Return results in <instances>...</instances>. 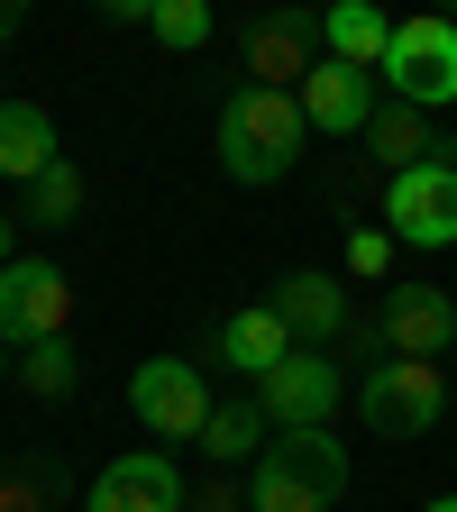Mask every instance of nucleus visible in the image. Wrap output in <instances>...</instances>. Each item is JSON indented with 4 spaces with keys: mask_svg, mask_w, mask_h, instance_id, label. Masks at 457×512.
Instances as JSON below:
<instances>
[{
    "mask_svg": "<svg viewBox=\"0 0 457 512\" xmlns=\"http://www.w3.org/2000/svg\"><path fill=\"white\" fill-rule=\"evenodd\" d=\"M375 320H384V348L394 357H448L457 348V293L448 284H394Z\"/></svg>",
    "mask_w": 457,
    "mask_h": 512,
    "instance_id": "11",
    "label": "nucleus"
},
{
    "mask_svg": "<svg viewBox=\"0 0 457 512\" xmlns=\"http://www.w3.org/2000/svg\"><path fill=\"white\" fill-rule=\"evenodd\" d=\"M439 19H457V0H439Z\"/></svg>",
    "mask_w": 457,
    "mask_h": 512,
    "instance_id": "30",
    "label": "nucleus"
},
{
    "mask_svg": "<svg viewBox=\"0 0 457 512\" xmlns=\"http://www.w3.org/2000/svg\"><path fill=\"white\" fill-rule=\"evenodd\" d=\"M156 46H174V55H202L211 46V0H156Z\"/></svg>",
    "mask_w": 457,
    "mask_h": 512,
    "instance_id": "22",
    "label": "nucleus"
},
{
    "mask_svg": "<svg viewBox=\"0 0 457 512\" xmlns=\"http://www.w3.org/2000/svg\"><path fill=\"white\" fill-rule=\"evenodd\" d=\"M320 28H330V55L366 64V74L384 64V46H394V19H384L375 0H330V19H320Z\"/></svg>",
    "mask_w": 457,
    "mask_h": 512,
    "instance_id": "19",
    "label": "nucleus"
},
{
    "mask_svg": "<svg viewBox=\"0 0 457 512\" xmlns=\"http://www.w3.org/2000/svg\"><path fill=\"white\" fill-rule=\"evenodd\" d=\"M183 512H256V503H247V485L211 476V485H192V494H183Z\"/></svg>",
    "mask_w": 457,
    "mask_h": 512,
    "instance_id": "24",
    "label": "nucleus"
},
{
    "mask_svg": "<svg viewBox=\"0 0 457 512\" xmlns=\"http://www.w3.org/2000/svg\"><path fill=\"white\" fill-rule=\"evenodd\" d=\"M266 302H275V311L293 320V339H302V348H339V330L357 320V311H348V284H339V275H320V266L284 275V284H275Z\"/></svg>",
    "mask_w": 457,
    "mask_h": 512,
    "instance_id": "13",
    "label": "nucleus"
},
{
    "mask_svg": "<svg viewBox=\"0 0 457 512\" xmlns=\"http://www.w3.org/2000/svg\"><path fill=\"white\" fill-rule=\"evenodd\" d=\"M375 74H384V92H394V101H421V110L457 101V19H439V10L394 19V46H384Z\"/></svg>",
    "mask_w": 457,
    "mask_h": 512,
    "instance_id": "4",
    "label": "nucleus"
},
{
    "mask_svg": "<svg viewBox=\"0 0 457 512\" xmlns=\"http://www.w3.org/2000/svg\"><path fill=\"white\" fill-rule=\"evenodd\" d=\"M311 147V119L293 92H266V83H238L220 101V174L229 183H284Z\"/></svg>",
    "mask_w": 457,
    "mask_h": 512,
    "instance_id": "1",
    "label": "nucleus"
},
{
    "mask_svg": "<svg viewBox=\"0 0 457 512\" xmlns=\"http://www.w3.org/2000/svg\"><path fill=\"white\" fill-rule=\"evenodd\" d=\"M10 366H19V348H10V339H0V375H10Z\"/></svg>",
    "mask_w": 457,
    "mask_h": 512,
    "instance_id": "29",
    "label": "nucleus"
},
{
    "mask_svg": "<svg viewBox=\"0 0 457 512\" xmlns=\"http://www.w3.org/2000/svg\"><path fill=\"white\" fill-rule=\"evenodd\" d=\"M348 275L357 284H384V275H394V229H348Z\"/></svg>",
    "mask_w": 457,
    "mask_h": 512,
    "instance_id": "23",
    "label": "nucleus"
},
{
    "mask_svg": "<svg viewBox=\"0 0 457 512\" xmlns=\"http://www.w3.org/2000/svg\"><path fill=\"white\" fill-rule=\"evenodd\" d=\"M128 412H138L156 439H202V421H211L220 403H211L202 366H183V357H147L138 375H128Z\"/></svg>",
    "mask_w": 457,
    "mask_h": 512,
    "instance_id": "8",
    "label": "nucleus"
},
{
    "mask_svg": "<svg viewBox=\"0 0 457 512\" xmlns=\"http://www.w3.org/2000/svg\"><path fill=\"white\" fill-rule=\"evenodd\" d=\"M247 394L266 403V421H275V430H320V421L339 412V366H330V348H293L284 366L256 375Z\"/></svg>",
    "mask_w": 457,
    "mask_h": 512,
    "instance_id": "9",
    "label": "nucleus"
},
{
    "mask_svg": "<svg viewBox=\"0 0 457 512\" xmlns=\"http://www.w3.org/2000/svg\"><path fill=\"white\" fill-rule=\"evenodd\" d=\"M384 229L394 247H457V156L384 174Z\"/></svg>",
    "mask_w": 457,
    "mask_h": 512,
    "instance_id": "6",
    "label": "nucleus"
},
{
    "mask_svg": "<svg viewBox=\"0 0 457 512\" xmlns=\"http://www.w3.org/2000/svg\"><path fill=\"white\" fill-rule=\"evenodd\" d=\"M256 439H275V421H266V403L247 394V403H220V412L202 421V439H192V448H202L211 467H247V458H266Z\"/></svg>",
    "mask_w": 457,
    "mask_h": 512,
    "instance_id": "18",
    "label": "nucleus"
},
{
    "mask_svg": "<svg viewBox=\"0 0 457 512\" xmlns=\"http://www.w3.org/2000/svg\"><path fill=\"white\" fill-rule=\"evenodd\" d=\"M92 10L119 19V28H147V19H156V0H92Z\"/></svg>",
    "mask_w": 457,
    "mask_h": 512,
    "instance_id": "25",
    "label": "nucleus"
},
{
    "mask_svg": "<svg viewBox=\"0 0 457 512\" xmlns=\"http://www.w3.org/2000/svg\"><path fill=\"white\" fill-rule=\"evenodd\" d=\"M83 192H92L83 165H74V156H55L37 183H19V229H74V220H83Z\"/></svg>",
    "mask_w": 457,
    "mask_h": 512,
    "instance_id": "17",
    "label": "nucleus"
},
{
    "mask_svg": "<svg viewBox=\"0 0 457 512\" xmlns=\"http://www.w3.org/2000/svg\"><path fill=\"white\" fill-rule=\"evenodd\" d=\"M19 28H28V0H0V46H10Z\"/></svg>",
    "mask_w": 457,
    "mask_h": 512,
    "instance_id": "26",
    "label": "nucleus"
},
{
    "mask_svg": "<svg viewBox=\"0 0 457 512\" xmlns=\"http://www.w3.org/2000/svg\"><path fill=\"white\" fill-rule=\"evenodd\" d=\"M320 55H330L320 10H256L238 28V64H247V83H266V92H302V74Z\"/></svg>",
    "mask_w": 457,
    "mask_h": 512,
    "instance_id": "5",
    "label": "nucleus"
},
{
    "mask_svg": "<svg viewBox=\"0 0 457 512\" xmlns=\"http://www.w3.org/2000/svg\"><path fill=\"white\" fill-rule=\"evenodd\" d=\"M55 503H64L55 458H0V512H55Z\"/></svg>",
    "mask_w": 457,
    "mask_h": 512,
    "instance_id": "21",
    "label": "nucleus"
},
{
    "mask_svg": "<svg viewBox=\"0 0 457 512\" xmlns=\"http://www.w3.org/2000/svg\"><path fill=\"white\" fill-rule=\"evenodd\" d=\"M366 156H375L384 174H403V165H430V156H448V138L430 128V110H421V101H394V92H384V110L366 119Z\"/></svg>",
    "mask_w": 457,
    "mask_h": 512,
    "instance_id": "15",
    "label": "nucleus"
},
{
    "mask_svg": "<svg viewBox=\"0 0 457 512\" xmlns=\"http://www.w3.org/2000/svg\"><path fill=\"white\" fill-rule=\"evenodd\" d=\"M0 101H10V92H0Z\"/></svg>",
    "mask_w": 457,
    "mask_h": 512,
    "instance_id": "31",
    "label": "nucleus"
},
{
    "mask_svg": "<svg viewBox=\"0 0 457 512\" xmlns=\"http://www.w3.org/2000/svg\"><path fill=\"white\" fill-rule=\"evenodd\" d=\"M357 412H366L375 439H421V430L448 412V375H439V357H384V366H366Z\"/></svg>",
    "mask_w": 457,
    "mask_h": 512,
    "instance_id": "3",
    "label": "nucleus"
},
{
    "mask_svg": "<svg viewBox=\"0 0 457 512\" xmlns=\"http://www.w3.org/2000/svg\"><path fill=\"white\" fill-rule=\"evenodd\" d=\"M19 256V211H0V266Z\"/></svg>",
    "mask_w": 457,
    "mask_h": 512,
    "instance_id": "27",
    "label": "nucleus"
},
{
    "mask_svg": "<svg viewBox=\"0 0 457 512\" xmlns=\"http://www.w3.org/2000/svg\"><path fill=\"white\" fill-rule=\"evenodd\" d=\"M421 512H457V494H430V503H421Z\"/></svg>",
    "mask_w": 457,
    "mask_h": 512,
    "instance_id": "28",
    "label": "nucleus"
},
{
    "mask_svg": "<svg viewBox=\"0 0 457 512\" xmlns=\"http://www.w3.org/2000/svg\"><path fill=\"white\" fill-rule=\"evenodd\" d=\"M55 156H64L55 147V119L37 101H0V174H10V183H37Z\"/></svg>",
    "mask_w": 457,
    "mask_h": 512,
    "instance_id": "16",
    "label": "nucleus"
},
{
    "mask_svg": "<svg viewBox=\"0 0 457 512\" xmlns=\"http://www.w3.org/2000/svg\"><path fill=\"white\" fill-rule=\"evenodd\" d=\"M83 512H183V476L156 448H128V458H110L83 485Z\"/></svg>",
    "mask_w": 457,
    "mask_h": 512,
    "instance_id": "12",
    "label": "nucleus"
},
{
    "mask_svg": "<svg viewBox=\"0 0 457 512\" xmlns=\"http://www.w3.org/2000/svg\"><path fill=\"white\" fill-rule=\"evenodd\" d=\"M339 494H348V448L330 439V421L275 430L266 458H256V485H247L256 512H339Z\"/></svg>",
    "mask_w": 457,
    "mask_h": 512,
    "instance_id": "2",
    "label": "nucleus"
},
{
    "mask_svg": "<svg viewBox=\"0 0 457 512\" xmlns=\"http://www.w3.org/2000/svg\"><path fill=\"white\" fill-rule=\"evenodd\" d=\"M211 348H220V366H238V375L256 384L266 366H284V357H293L302 339H293V320H284L275 302H247V311H229L220 330H211Z\"/></svg>",
    "mask_w": 457,
    "mask_h": 512,
    "instance_id": "14",
    "label": "nucleus"
},
{
    "mask_svg": "<svg viewBox=\"0 0 457 512\" xmlns=\"http://www.w3.org/2000/svg\"><path fill=\"white\" fill-rule=\"evenodd\" d=\"M64 320H74V284H64V266H46V256H10V266H0V339L37 348V339H64Z\"/></svg>",
    "mask_w": 457,
    "mask_h": 512,
    "instance_id": "7",
    "label": "nucleus"
},
{
    "mask_svg": "<svg viewBox=\"0 0 457 512\" xmlns=\"http://www.w3.org/2000/svg\"><path fill=\"white\" fill-rule=\"evenodd\" d=\"M293 101H302V119H311V138H366V119L384 110V101H375V74H366V64H348V55H320Z\"/></svg>",
    "mask_w": 457,
    "mask_h": 512,
    "instance_id": "10",
    "label": "nucleus"
},
{
    "mask_svg": "<svg viewBox=\"0 0 457 512\" xmlns=\"http://www.w3.org/2000/svg\"><path fill=\"white\" fill-rule=\"evenodd\" d=\"M10 375L28 384L37 403H64V394L83 384V357H74V339H37V348H19V366H10Z\"/></svg>",
    "mask_w": 457,
    "mask_h": 512,
    "instance_id": "20",
    "label": "nucleus"
}]
</instances>
